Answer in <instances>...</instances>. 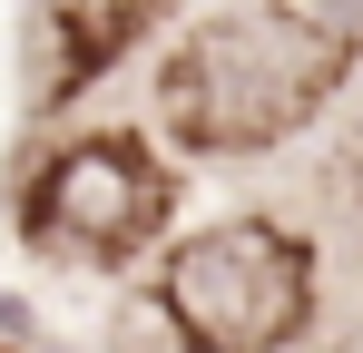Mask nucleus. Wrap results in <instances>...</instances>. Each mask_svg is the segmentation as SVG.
Masks as SVG:
<instances>
[{
	"instance_id": "f257e3e1",
	"label": "nucleus",
	"mask_w": 363,
	"mask_h": 353,
	"mask_svg": "<svg viewBox=\"0 0 363 353\" xmlns=\"http://www.w3.org/2000/svg\"><path fill=\"white\" fill-rule=\"evenodd\" d=\"M344 59H354V40L314 10H216L157 69V118L196 157H245V147L295 138L334 99Z\"/></svg>"
},
{
	"instance_id": "20e7f679",
	"label": "nucleus",
	"mask_w": 363,
	"mask_h": 353,
	"mask_svg": "<svg viewBox=\"0 0 363 353\" xmlns=\"http://www.w3.org/2000/svg\"><path fill=\"white\" fill-rule=\"evenodd\" d=\"M40 10H50V30H60V79H89V69H108V59L147 30L157 0H40Z\"/></svg>"
},
{
	"instance_id": "f03ea898",
	"label": "nucleus",
	"mask_w": 363,
	"mask_h": 353,
	"mask_svg": "<svg viewBox=\"0 0 363 353\" xmlns=\"http://www.w3.org/2000/svg\"><path fill=\"white\" fill-rule=\"evenodd\" d=\"M157 304L196 353H275L314 324V255L265 216L186 235L157 265Z\"/></svg>"
},
{
	"instance_id": "7ed1b4c3",
	"label": "nucleus",
	"mask_w": 363,
	"mask_h": 353,
	"mask_svg": "<svg viewBox=\"0 0 363 353\" xmlns=\"http://www.w3.org/2000/svg\"><path fill=\"white\" fill-rule=\"evenodd\" d=\"M167 196L177 186L138 138H69L30 186V235L79 265H118L167 226Z\"/></svg>"
}]
</instances>
